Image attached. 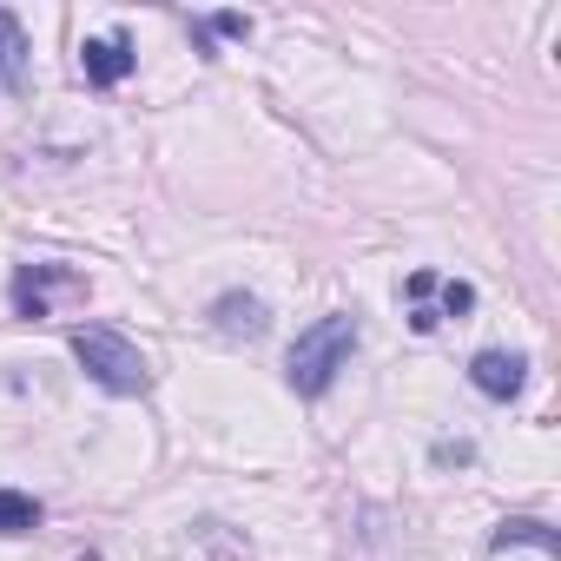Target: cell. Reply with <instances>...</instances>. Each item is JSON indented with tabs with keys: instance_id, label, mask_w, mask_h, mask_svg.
Instances as JSON below:
<instances>
[{
	"instance_id": "6da1fadb",
	"label": "cell",
	"mask_w": 561,
	"mask_h": 561,
	"mask_svg": "<svg viewBox=\"0 0 561 561\" xmlns=\"http://www.w3.org/2000/svg\"><path fill=\"white\" fill-rule=\"evenodd\" d=\"M351 357H357V318H351V311H331V318H318L311 331H298V344H291V357H285V383H291L298 397H324V390L351 370Z\"/></svg>"
},
{
	"instance_id": "7a4b0ae2",
	"label": "cell",
	"mask_w": 561,
	"mask_h": 561,
	"mask_svg": "<svg viewBox=\"0 0 561 561\" xmlns=\"http://www.w3.org/2000/svg\"><path fill=\"white\" fill-rule=\"evenodd\" d=\"M73 357H80V370H87L100 390H113V397H146V390H152L146 351H139L133 337L106 331V324H80V331H73Z\"/></svg>"
},
{
	"instance_id": "3957f363",
	"label": "cell",
	"mask_w": 561,
	"mask_h": 561,
	"mask_svg": "<svg viewBox=\"0 0 561 561\" xmlns=\"http://www.w3.org/2000/svg\"><path fill=\"white\" fill-rule=\"evenodd\" d=\"M54 285H60V291H80V277H73L67 264H21V271H14V285H8L14 318H47Z\"/></svg>"
},
{
	"instance_id": "277c9868",
	"label": "cell",
	"mask_w": 561,
	"mask_h": 561,
	"mask_svg": "<svg viewBox=\"0 0 561 561\" xmlns=\"http://www.w3.org/2000/svg\"><path fill=\"white\" fill-rule=\"evenodd\" d=\"M469 383H476L489 403H508V397H522V383H528V357H522V351H476V357H469Z\"/></svg>"
},
{
	"instance_id": "5b68a950",
	"label": "cell",
	"mask_w": 561,
	"mask_h": 561,
	"mask_svg": "<svg viewBox=\"0 0 561 561\" xmlns=\"http://www.w3.org/2000/svg\"><path fill=\"white\" fill-rule=\"evenodd\" d=\"M133 67H139V54H133L126 34H100V41L80 47V73H87V87H119Z\"/></svg>"
},
{
	"instance_id": "8992f818",
	"label": "cell",
	"mask_w": 561,
	"mask_h": 561,
	"mask_svg": "<svg viewBox=\"0 0 561 561\" xmlns=\"http://www.w3.org/2000/svg\"><path fill=\"white\" fill-rule=\"evenodd\" d=\"M27 27H21V14L14 8H0V93H27Z\"/></svg>"
},
{
	"instance_id": "52a82bcc",
	"label": "cell",
	"mask_w": 561,
	"mask_h": 561,
	"mask_svg": "<svg viewBox=\"0 0 561 561\" xmlns=\"http://www.w3.org/2000/svg\"><path fill=\"white\" fill-rule=\"evenodd\" d=\"M211 324H218L225 337H257L271 318H264V305H257L251 291H225V298L211 305Z\"/></svg>"
},
{
	"instance_id": "ba28073f",
	"label": "cell",
	"mask_w": 561,
	"mask_h": 561,
	"mask_svg": "<svg viewBox=\"0 0 561 561\" xmlns=\"http://www.w3.org/2000/svg\"><path fill=\"white\" fill-rule=\"evenodd\" d=\"M508 548H541V554H561V535H554L548 522H535V515H515V522H502V528H495V554H508Z\"/></svg>"
},
{
	"instance_id": "9c48e42d",
	"label": "cell",
	"mask_w": 561,
	"mask_h": 561,
	"mask_svg": "<svg viewBox=\"0 0 561 561\" xmlns=\"http://www.w3.org/2000/svg\"><path fill=\"white\" fill-rule=\"evenodd\" d=\"M41 528V502L21 489H0V535H34Z\"/></svg>"
},
{
	"instance_id": "30bf717a",
	"label": "cell",
	"mask_w": 561,
	"mask_h": 561,
	"mask_svg": "<svg viewBox=\"0 0 561 561\" xmlns=\"http://www.w3.org/2000/svg\"><path fill=\"white\" fill-rule=\"evenodd\" d=\"M436 291H443V318H462V311H476V291L462 285V277H443ZM443 318H436V324H443Z\"/></svg>"
},
{
	"instance_id": "8fae6325",
	"label": "cell",
	"mask_w": 561,
	"mask_h": 561,
	"mask_svg": "<svg viewBox=\"0 0 561 561\" xmlns=\"http://www.w3.org/2000/svg\"><path fill=\"white\" fill-rule=\"evenodd\" d=\"M211 27H218V34H231V41H238V34H251V21H244V14H218Z\"/></svg>"
},
{
	"instance_id": "7c38bea8",
	"label": "cell",
	"mask_w": 561,
	"mask_h": 561,
	"mask_svg": "<svg viewBox=\"0 0 561 561\" xmlns=\"http://www.w3.org/2000/svg\"><path fill=\"white\" fill-rule=\"evenodd\" d=\"M469 456H476L469 443H436V462H469Z\"/></svg>"
},
{
	"instance_id": "4fadbf2b",
	"label": "cell",
	"mask_w": 561,
	"mask_h": 561,
	"mask_svg": "<svg viewBox=\"0 0 561 561\" xmlns=\"http://www.w3.org/2000/svg\"><path fill=\"white\" fill-rule=\"evenodd\" d=\"M80 561H93V554H80Z\"/></svg>"
}]
</instances>
